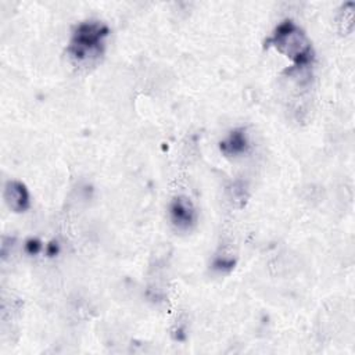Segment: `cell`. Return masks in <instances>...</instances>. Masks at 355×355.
<instances>
[{"label":"cell","instance_id":"obj_1","mask_svg":"<svg viewBox=\"0 0 355 355\" xmlns=\"http://www.w3.org/2000/svg\"><path fill=\"white\" fill-rule=\"evenodd\" d=\"M108 28L100 21H87L76 26L72 33L68 54L78 67H92L103 55Z\"/></svg>","mask_w":355,"mask_h":355},{"label":"cell","instance_id":"obj_2","mask_svg":"<svg viewBox=\"0 0 355 355\" xmlns=\"http://www.w3.org/2000/svg\"><path fill=\"white\" fill-rule=\"evenodd\" d=\"M270 43L280 53L291 58L297 67H302L311 60L309 42L304 32L293 21L282 22L270 37Z\"/></svg>","mask_w":355,"mask_h":355},{"label":"cell","instance_id":"obj_3","mask_svg":"<svg viewBox=\"0 0 355 355\" xmlns=\"http://www.w3.org/2000/svg\"><path fill=\"white\" fill-rule=\"evenodd\" d=\"M169 215L172 225L179 230H190L196 223V211L187 197H176L171 202Z\"/></svg>","mask_w":355,"mask_h":355},{"label":"cell","instance_id":"obj_4","mask_svg":"<svg viewBox=\"0 0 355 355\" xmlns=\"http://www.w3.org/2000/svg\"><path fill=\"white\" fill-rule=\"evenodd\" d=\"M4 200L14 212H24L29 208V193L21 182H7L4 187Z\"/></svg>","mask_w":355,"mask_h":355},{"label":"cell","instance_id":"obj_5","mask_svg":"<svg viewBox=\"0 0 355 355\" xmlns=\"http://www.w3.org/2000/svg\"><path fill=\"white\" fill-rule=\"evenodd\" d=\"M248 146V139L247 135L243 129L233 130L222 143H220V150L226 155H237L245 151Z\"/></svg>","mask_w":355,"mask_h":355}]
</instances>
